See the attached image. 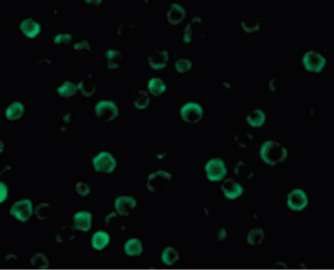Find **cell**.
Segmentation results:
<instances>
[{
  "mask_svg": "<svg viewBox=\"0 0 334 270\" xmlns=\"http://www.w3.org/2000/svg\"><path fill=\"white\" fill-rule=\"evenodd\" d=\"M301 63L307 72L319 73L325 69L327 60L317 51L310 50L303 55Z\"/></svg>",
  "mask_w": 334,
  "mask_h": 270,
  "instance_id": "52a82bcc",
  "label": "cell"
},
{
  "mask_svg": "<svg viewBox=\"0 0 334 270\" xmlns=\"http://www.w3.org/2000/svg\"><path fill=\"white\" fill-rule=\"evenodd\" d=\"M147 88L151 95L159 97L166 91L167 86L163 79L159 77H152L148 81Z\"/></svg>",
  "mask_w": 334,
  "mask_h": 270,
  "instance_id": "7402d4cb",
  "label": "cell"
},
{
  "mask_svg": "<svg viewBox=\"0 0 334 270\" xmlns=\"http://www.w3.org/2000/svg\"><path fill=\"white\" fill-rule=\"evenodd\" d=\"M31 264L35 268L45 270L49 267V260L45 254L38 252L31 258Z\"/></svg>",
  "mask_w": 334,
  "mask_h": 270,
  "instance_id": "83f0119b",
  "label": "cell"
},
{
  "mask_svg": "<svg viewBox=\"0 0 334 270\" xmlns=\"http://www.w3.org/2000/svg\"><path fill=\"white\" fill-rule=\"evenodd\" d=\"M9 194L8 185L4 182L0 183V203H3L6 201Z\"/></svg>",
  "mask_w": 334,
  "mask_h": 270,
  "instance_id": "e575fe53",
  "label": "cell"
},
{
  "mask_svg": "<svg viewBox=\"0 0 334 270\" xmlns=\"http://www.w3.org/2000/svg\"><path fill=\"white\" fill-rule=\"evenodd\" d=\"M72 35L69 33L57 34L54 38V42L56 45H68L72 41Z\"/></svg>",
  "mask_w": 334,
  "mask_h": 270,
  "instance_id": "d6a6232c",
  "label": "cell"
},
{
  "mask_svg": "<svg viewBox=\"0 0 334 270\" xmlns=\"http://www.w3.org/2000/svg\"><path fill=\"white\" fill-rule=\"evenodd\" d=\"M20 29L23 35L29 39L37 38L41 32L40 24L32 18L23 20L20 23Z\"/></svg>",
  "mask_w": 334,
  "mask_h": 270,
  "instance_id": "9a60e30c",
  "label": "cell"
},
{
  "mask_svg": "<svg viewBox=\"0 0 334 270\" xmlns=\"http://www.w3.org/2000/svg\"><path fill=\"white\" fill-rule=\"evenodd\" d=\"M183 41L185 43H190L192 42V23H189L185 27Z\"/></svg>",
  "mask_w": 334,
  "mask_h": 270,
  "instance_id": "d590c367",
  "label": "cell"
},
{
  "mask_svg": "<svg viewBox=\"0 0 334 270\" xmlns=\"http://www.w3.org/2000/svg\"><path fill=\"white\" fill-rule=\"evenodd\" d=\"M181 117L186 123L196 124L204 116V109L199 103L189 102L185 103L180 109Z\"/></svg>",
  "mask_w": 334,
  "mask_h": 270,
  "instance_id": "ba28073f",
  "label": "cell"
},
{
  "mask_svg": "<svg viewBox=\"0 0 334 270\" xmlns=\"http://www.w3.org/2000/svg\"><path fill=\"white\" fill-rule=\"evenodd\" d=\"M95 113L98 119L103 122H110L117 119L119 115V109L112 100H104L95 104Z\"/></svg>",
  "mask_w": 334,
  "mask_h": 270,
  "instance_id": "3957f363",
  "label": "cell"
},
{
  "mask_svg": "<svg viewBox=\"0 0 334 270\" xmlns=\"http://www.w3.org/2000/svg\"><path fill=\"white\" fill-rule=\"evenodd\" d=\"M186 17V10L178 2L172 4L166 14L167 21L171 26H178L185 20Z\"/></svg>",
  "mask_w": 334,
  "mask_h": 270,
  "instance_id": "5bb4252c",
  "label": "cell"
},
{
  "mask_svg": "<svg viewBox=\"0 0 334 270\" xmlns=\"http://www.w3.org/2000/svg\"><path fill=\"white\" fill-rule=\"evenodd\" d=\"M74 227L72 226H65L60 229L56 234V240L58 243H69L75 238Z\"/></svg>",
  "mask_w": 334,
  "mask_h": 270,
  "instance_id": "cb8c5ba5",
  "label": "cell"
},
{
  "mask_svg": "<svg viewBox=\"0 0 334 270\" xmlns=\"http://www.w3.org/2000/svg\"><path fill=\"white\" fill-rule=\"evenodd\" d=\"M77 89L84 97H92L97 91V82L95 77L92 75L85 77L77 84Z\"/></svg>",
  "mask_w": 334,
  "mask_h": 270,
  "instance_id": "2e32d148",
  "label": "cell"
},
{
  "mask_svg": "<svg viewBox=\"0 0 334 270\" xmlns=\"http://www.w3.org/2000/svg\"><path fill=\"white\" fill-rule=\"evenodd\" d=\"M0 146H1V149H0V152H1V153H2V152H3V150H4V144H3V142H2V141H1V142H0Z\"/></svg>",
  "mask_w": 334,
  "mask_h": 270,
  "instance_id": "74e56055",
  "label": "cell"
},
{
  "mask_svg": "<svg viewBox=\"0 0 334 270\" xmlns=\"http://www.w3.org/2000/svg\"><path fill=\"white\" fill-rule=\"evenodd\" d=\"M179 252L171 246L165 248L161 253L162 262L166 266L173 265L179 261Z\"/></svg>",
  "mask_w": 334,
  "mask_h": 270,
  "instance_id": "d4e9b609",
  "label": "cell"
},
{
  "mask_svg": "<svg viewBox=\"0 0 334 270\" xmlns=\"http://www.w3.org/2000/svg\"><path fill=\"white\" fill-rule=\"evenodd\" d=\"M192 62L188 58L179 59L175 63L176 72L180 74L187 73L192 69Z\"/></svg>",
  "mask_w": 334,
  "mask_h": 270,
  "instance_id": "f1b7e54d",
  "label": "cell"
},
{
  "mask_svg": "<svg viewBox=\"0 0 334 270\" xmlns=\"http://www.w3.org/2000/svg\"><path fill=\"white\" fill-rule=\"evenodd\" d=\"M51 212V206L49 203H39L35 209V215L37 217L38 219L42 221V220L48 219Z\"/></svg>",
  "mask_w": 334,
  "mask_h": 270,
  "instance_id": "f546056e",
  "label": "cell"
},
{
  "mask_svg": "<svg viewBox=\"0 0 334 270\" xmlns=\"http://www.w3.org/2000/svg\"><path fill=\"white\" fill-rule=\"evenodd\" d=\"M25 113V106L19 101H14L8 106L5 116L8 120L15 121L21 119Z\"/></svg>",
  "mask_w": 334,
  "mask_h": 270,
  "instance_id": "d6986e66",
  "label": "cell"
},
{
  "mask_svg": "<svg viewBox=\"0 0 334 270\" xmlns=\"http://www.w3.org/2000/svg\"><path fill=\"white\" fill-rule=\"evenodd\" d=\"M260 157L269 166H274L283 163L288 157V151L278 141H266L260 148Z\"/></svg>",
  "mask_w": 334,
  "mask_h": 270,
  "instance_id": "6da1fadb",
  "label": "cell"
},
{
  "mask_svg": "<svg viewBox=\"0 0 334 270\" xmlns=\"http://www.w3.org/2000/svg\"><path fill=\"white\" fill-rule=\"evenodd\" d=\"M147 60L148 65L153 70H163L168 65L170 54L166 50L156 48L148 56Z\"/></svg>",
  "mask_w": 334,
  "mask_h": 270,
  "instance_id": "30bf717a",
  "label": "cell"
},
{
  "mask_svg": "<svg viewBox=\"0 0 334 270\" xmlns=\"http://www.w3.org/2000/svg\"><path fill=\"white\" fill-rule=\"evenodd\" d=\"M94 169L98 172L111 174L115 171L117 166L115 157L108 152H101L92 160Z\"/></svg>",
  "mask_w": 334,
  "mask_h": 270,
  "instance_id": "277c9868",
  "label": "cell"
},
{
  "mask_svg": "<svg viewBox=\"0 0 334 270\" xmlns=\"http://www.w3.org/2000/svg\"><path fill=\"white\" fill-rule=\"evenodd\" d=\"M124 252L127 256L139 257L144 252V247L141 240L138 238H130L123 246Z\"/></svg>",
  "mask_w": 334,
  "mask_h": 270,
  "instance_id": "44dd1931",
  "label": "cell"
},
{
  "mask_svg": "<svg viewBox=\"0 0 334 270\" xmlns=\"http://www.w3.org/2000/svg\"><path fill=\"white\" fill-rule=\"evenodd\" d=\"M10 214L20 222H27L34 214L33 203L28 198L17 200L11 206Z\"/></svg>",
  "mask_w": 334,
  "mask_h": 270,
  "instance_id": "8992f818",
  "label": "cell"
},
{
  "mask_svg": "<svg viewBox=\"0 0 334 270\" xmlns=\"http://www.w3.org/2000/svg\"><path fill=\"white\" fill-rule=\"evenodd\" d=\"M74 49L77 52H83V51H89L92 52V49L91 47V44L87 40H82L76 42L74 45Z\"/></svg>",
  "mask_w": 334,
  "mask_h": 270,
  "instance_id": "836d02e7",
  "label": "cell"
},
{
  "mask_svg": "<svg viewBox=\"0 0 334 270\" xmlns=\"http://www.w3.org/2000/svg\"><path fill=\"white\" fill-rule=\"evenodd\" d=\"M111 242V237L110 234L107 231H95L92 234L91 239V245L95 250L102 251L105 249L110 245Z\"/></svg>",
  "mask_w": 334,
  "mask_h": 270,
  "instance_id": "e0dca14e",
  "label": "cell"
},
{
  "mask_svg": "<svg viewBox=\"0 0 334 270\" xmlns=\"http://www.w3.org/2000/svg\"><path fill=\"white\" fill-rule=\"evenodd\" d=\"M151 99L148 92L144 90H140L133 96V104L135 109L144 110L149 106Z\"/></svg>",
  "mask_w": 334,
  "mask_h": 270,
  "instance_id": "603a6c76",
  "label": "cell"
},
{
  "mask_svg": "<svg viewBox=\"0 0 334 270\" xmlns=\"http://www.w3.org/2000/svg\"><path fill=\"white\" fill-rule=\"evenodd\" d=\"M223 195L227 200H235L241 197L244 193L242 186L232 178H227L222 185Z\"/></svg>",
  "mask_w": 334,
  "mask_h": 270,
  "instance_id": "7c38bea8",
  "label": "cell"
},
{
  "mask_svg": "<svg viewBox=\"0 0 334 270\" xmlns=\"http://www.w3.org/2000/svg\"><path fill=\"white\" fill-rule=\"evenodd\" d=\"M74 227L82 232H88L93 226V215L87 211L76 212L73 216Z\"/></svg>",
  "mask_w": 334,
  "mask_h": 270,
  "instance_id": "8fae6325",
  "label": "cell"
},
{
  "mask_svg": "<svg viewBox=\"0 0 334 270\" xmlns=\"http://www.w3.org/2000/svg\"><path fill=\"white\" fill-rule=\"evenodd\" d=\"M173 178L170 172L164 170H157L149 174L147 177L146 187L151 193H160L166 190Z\"/></svg>",
  "mask_w": 334,
  "mask_h": 270,
  "instance_id": "7a4b0ae2",
  "label": "cell"
},
{
  "mask_svg": "<svg viewBox=\"0 0 334 270\" xmlns=\"http://www.w3.org/2000/svg\"><path fill=\"white\" fill-rule=\"evenodd\" d=\"M206 175L207 178L211 182H220L224 179L227 174L225 162L221 158H213L206 163Z\"/></svg>",
  "mask_w": 334,
  "mask_h": 270,
  "instance_id": "5b68a950",
  "label": "cell"
},
{
  "mask_svg": "<svg viewBox=\"0 0 334 270\" xmlns=\"http://www.w3.org/2000/svg\"><path fill=\"white\" fill-rule=\"evenodd\" d=\"M136 206V200L131 196H120L114 200V209L120 216H129Z\"/></svg>",
  "mask_w": 334,
  "mask_h": 270,
  "instance_id": "4fadbf2b",
  "label": "cell"
},
{
  "mask_svg": "<svg viewBox=\"0 0 334 270\" xmlns=\"http://www.w3.org/2000/svg\"><path fill=\"white\" fill-rule=\"evenodd\" d=\"M105 57L107 66L111 70L119 69L121 66L123 56L120 51L117 48H108L106 51Z\"/></svg>",
  "mask_w": 334,
  "mask_h": 270,
  "instance_id": "ac0fdd59",
  "label": "cell"
},
{
  "mask_svg": "<svg viewBox=\"0 0 334 270\" xmlns=\"http://www.w3.org/2000/svg\"><path fill=\"white\" fill-rule=\"evenodd\" d=\"M77 90V85L71 81H65L57 88V91L59 95L68 98L74 96Z\"/></svg>",
  "mask_w": 334,
  "mask_h": 270,
  "instance_id": "4316f807",
  "label": "cell"
},
{
  "mask_svg": "<svg viewBox=\"0 0 334 270\" xmlns=\"http://www.w3.org/2000/svg\"><path fill=\"white\" fill-rule=\"evenodd\" d=\"M287 204L291 210L300 212L305 209L308 206V197L304 190L294 189L288 194Z\"/></svg>",
  "mask_w": 334,
  "mask_h": 270,
  "instance_id": "9c48e42d",
  "label": "cell"
},
{
  "mask_svg": "<svg viewBox=\"0 0 334 270\" xmlns=\"http://www.w3.org/2000/svg\"><path fill=\"white\" fill-rule=\"evenodd\" d=\"M265 234L264 230L261 228L253 229L247 234V240L249 244L251 246H259L264 241Z\"/></svg>",
  "mask_w": 334,
  "mask_h": 270,
  "instance_id": "484cf974",
  "label": "cell"
},
{
  "mask_svg": "<svg viewBox=\"0 0 334 270\" xmlns=\"http://www.w3.org/2000/svg\"><path fill=\"white\" fill-rule=\"evenodd\" d=\"M235 172L237 175H239L241 178H251L253 176V172L250 170V167L244 162H240L237 164L235 169Z\"/></svg>",
  "mask_w": 334,
  "mask_h": 270,
  "instance_id": "4dcf8cb0",
  "label": "cell"
},
{
  "mask_svg": "<svg viewBox=\"0 0 334 270\" xmlns=\"http://www.w3.org/2000/svg\"><path fill=\"white\" fill-rule=\"evenodd\" d=\"M266 114L261 109H257L250 112L247 116V122L253 128H261L266 122Z\"/></svg>",
  "mask_w": 334,
  "mask_h": 270,
  "instance_id": "ffe728a7",
  "label": "cell"
},
{
  "mask_svg": "<svg viewBox=\"0 0 334 270\" xmlns=\"http://www.w3.org/2000/svg\"><path fill=\"white\" fill-rule=\"evenodd\" d=\"M226 236H227V231H226V229L224 228H220L218 231L217 232V237L219 238V240L220 241H223L226 239Z\"/></svg>",
  "mask_w": 334,
  "mask_h": 270,
  "instance_id": "8d00e7d4",
  "label": "cell"
},
{
  "mask_svg": "<svg viewBox=\"0 0 334 270\" xmlns=\"http://www.w3.org/2000/svg\"><path fill=\"white\" fill-rule=\"evenodd\" d=\"M75 190H76V193L82 197H87L91 193L90 186L84 181H79L76 183Z\"/></svg>",
  "mask_w": 334,
  "mask_h": 270,
  "instance_id": "1f68e13d",
  "label": "cell"
}]
</instances>
